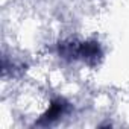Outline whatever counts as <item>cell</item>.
I'll return each mask as SVG.
<instances>
[{"label": "cell", "instance_id": "obj_2", "mask_svg": "<svg viewBox=\"0 0 129 129\" xmlns=\"http://www.w3.org/2000/svg\"><path fill=\"white\" fill-rule=\"evenodd\" d=\"M69 102L66 99H62V97H56L52 100L49 109L41 115V118L38 120L37 124H52L55 123L56 120H59L64 114H66L69 111Z\"/></svg>", "mask_w": 129, "mask_h": 129}, {"label": "cell", "instance_id": "obj_1", "mask_svg": "<svg viewBox=\"0 0 129 129\" xmlns=\"http://www.w3.org/2000/svg\"><path fill=\"white\" fill-rule=\"evenodd\" d=\"M58 52L61 58L66 59H82L84 62L94 66L102 58V47L97 41H84V43H72L62 41L58 46Z\"/></svg>", "mask_w": 129, "mask_h": 129}]
</instances>
